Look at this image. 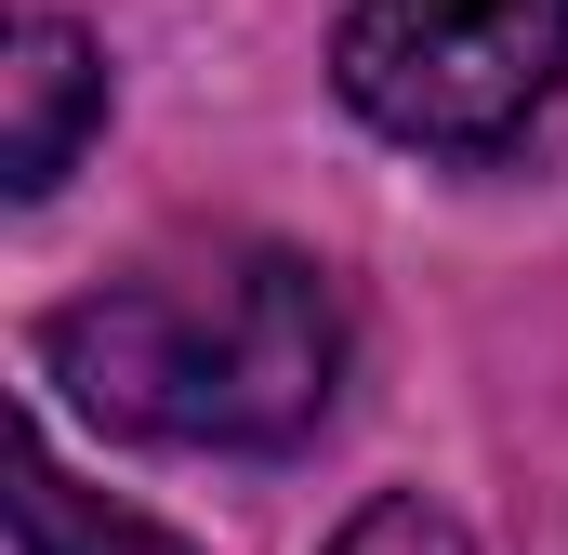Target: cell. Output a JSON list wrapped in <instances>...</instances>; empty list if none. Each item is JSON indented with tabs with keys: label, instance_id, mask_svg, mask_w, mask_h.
Here are the masks:
<instances>
[{
	"label": "cell",
	"instance_id": "cell-1",
	"mask_svg": "<svg viewBox=\"0 0 568 555\" xmlns=\"http://www.w3.org/2000/svg\"><path fill=\"white\" fill-rule=\"evenodd\" d=\"M40 371L145 450H291L344 397V291L278 239H212L53 304Z\"/></svg>",
	"mask_w": 568,
	"mask_h": 555
},
{
	"label": "cell",
	"instance_id": "cell-2",
	"mask_svg": "<svg viewBox=\"0 0 568 555\" xmlns=\"http://www.w3.org/2000/svg\"><path fill=\"white\" fill-rule=\"evenodd\" d=\"M331 67L371 133L476 159L568 80V0H357Z\"/></svg>",
	"mask_w": 568,
	"mask_h": 555
},
{
	"label": "cell",
	"instance_id": "cell-3",
	"mask_svg": "<svg viewBox=\"0 0 568 555\" xmlns=\"http://www.w3.org/2000/svg\"><path fill=\"white\" fill-rule=\"evenodd\" d=\"M0 185L13 199H53L80 133L106 120V53L67 27V13H13V67H0Z\"/></svg>",
	"mask_w": 568,
	"mask_h": 555
},
{
	"label": "cell",
	"instance_id": "cell-4",
	"mask_svg": "<svg viewBox=\"0 0 568 555\" xmlns=\"http://www.w3.org/2000/svg\"><path fill=\"white\" fill-rule=\"evenodd\" d=\"M13 529H27V555H185L172 529H145V516H120L106 490H80L53 450H27V476H13Z\"/></svg>",
	"mask_w": 568,
	"mask_h": 555
},
{
	"label": "cell",
	"instance_id": "cell-5",
	"mask_svg": "<svg viewBox=\"0 0 568 555\" xmlns=\"http://www.w3.org/2000/svg\"><path fill=\"white\" fill-rule=\"evenodd\" d=\"M331 555H463V529L436 516L424 490H384V503H371V516H357V529H344Z\"/></svg>",
	"mask_w": 568,
	"mask_h": 555
}]
</instances>
